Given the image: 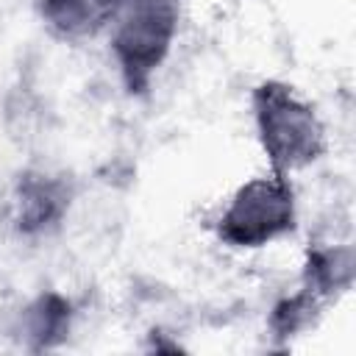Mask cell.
<instances>
[{
  "instance_id": "obj_1",
  "label": "cell",
  "mask_w": 356,
  "mask_h": 356,
  "mask_svg": "<svg viewBox=\"0 0 356 356\" xmlns=\"http://www.w3.org/2000/svg\"><path fill=\"white\" fill-rule=\"evenodd\" d=\"M259 142L275 172L300 170L325 153V128L317 111L286 83L264 81L253 89Z\"/></svg>"
},
{
  "instance_id": "obj_2",
  "label": "cell",
  "mask_w": 356,
  "mask_h": 356,
  "mask_svg": "<svg viewBox=\"0 0 356 356\" xmlns=\"http://www.w3.org/2000/svg\"><path fill=\"white\" fill-rule=\"evenodd\" d=\"M181 0H125L114 17L111 50L131 95L150 86L153 72L167 58L178 33Z\"/></svg>"
},
{
  "instance_id": "obj_3",
  "label": "cell",
  "mask_w": 356,
  "mask_h": 356,
  "mask_svg": "<svg viewBox=\"0 0 356 356\" xmlns=\"http://www.w3.org/2000/svg\"><path fill=\"white\" fill-rule=\"evenodd\" d=\"M295 228V192L284 172L253 178L236 189L217 234L231 248H261Z\"/></svg>"
},
{
  "instance_id": "obj_4",
  "label": "cell",
  "mask_w": 356,
  "mask_h": 356,
  "mask_svg": "<svg viewBox=\"0 0 356 356\" xmlns=\"http://www.w3.org/2000/svg\"><path fill=\"white\" fill-rule=\"evenodd\" d=\"M70 206L67 181L28 172L19 178L17 186V228L22 234H42L53 228Z\"/></svg>"
},
{
  "instance_id": "obj_5",
  "label": "cell",
  "mask_w": 356,
  "mask_h": 356,
  "mask_svg": "<svg viewBox=\"0 0 356 356\" xmlns=\"http://www.w3.org/2000/svg\"><path fill=\"white\" fill-rule=\"evenodd\" d=\"M125 0H42L47 28L61 39H89L120 14Z\"/></svg>"
},
{
  "instance_id": "obj_6",
  "label": "cell",
  "mask_w": 356,
  "mask_h": 356,
  "mask_svg": "<svg viewBox=\"0 0 356 356\" xmlns=\"http://www.w3.org/2000/svg\"><path fill=\"white\" fill-rule=\"evenodd\" d=\"M350 281H353V250L348 245L309 250L306 270H303V286L314 292L320 300H328L345 292Z\"/></svg>"
},
{
  "instance_id": "obj_7",
  "label": "cell",
  "mask_w": 356,
  "mask_h": 356,
  "mask_svg": "<svg viewBox=\"0 0 356 356\" xmlns=\"http://www.w3.org/2000/svg\"><path fill=\"white\" fill-rule=\"evenodd\" d=\"M70 320H72V309L61 295L47 292L36 298L25 314V331L31 337L33 350H44L64 342L70 334Z\"/></svg>"
},
{
  "instance_id": "obj_8",
  "label": "cell",
  "mask_w": 356,
  "mask_h": 356,
  "mask_svg": "<svg viewBox=\"0 0 356 356\" xmlns=\"http://www.w3.org/2000/svg\"><path fill=\"white\" fill-rule=\"evenodd\" d=\"M323 303H325V300H320V298H317L314 292H309L306 286H303L298 295L284 298V300L273 309V314H270V325H273L275 337H292V334L309 328V325L314 323V317L320 314Z\"/></svg>"
}]
</instances>
